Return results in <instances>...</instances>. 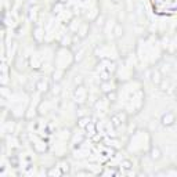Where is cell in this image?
I'll use <instances>...</instances> for the list:
<instances>
[{
    "label": "cell",
    "instance_id": "1",
    "mask_svg": "<svg viewBox=\"0 0 177 177\" xmlns=\"http://www.w3.org/2000/svg\"><path fill=\"white\" fill-rule=\"evenodd\" d=\"M175 122H176V116H175V114H173V112H166V114L162 116V123H163V125H166V126L173 125Z\"/></svg>",
    "mask_w": 177,
    "mask_h": 177
},
{
    "label": "cell",
    "instance_id": "2",
    "mask_svg": "<svg viewBox=\"0 0 177 177\" xmlns=\"http://www.w3.org/2000/svg\"><path fill=\"white\" fill-rule=\"evenodd\" d=\"M161 155H162V152L159 151V148L158 147H152L151 148V159H154V161H158L159 158H161Z\"/></svg>",
    "mask_w": 177,
    "mask_h": 177
}]
</instances>
